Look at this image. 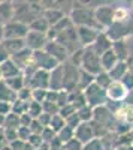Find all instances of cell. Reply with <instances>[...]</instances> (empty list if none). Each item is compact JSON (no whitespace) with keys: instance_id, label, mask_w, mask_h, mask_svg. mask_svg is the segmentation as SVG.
Returning <instances> with one entry per match:
<instances>
[{"instance_id":"6da1fadb","label":"cell","mask_w":133,"mask_h":150,"mask_svg":"<svg viewBox=\"0 0 133 150\" xmlns=\"http://www.w3.org/2000/svg\"><path fill=\"white\" fill-rule=\"evenodd\" d=\"M69 18L75 27H94L100 30L94 18V8L90 6V3L72 2V11L69 12Z\"/></svg>"},{"instance_id":"7a4b0ae2","label":"cell","mask_w":133,"mask_h":150,"mask_svg":"<svg viewBox=\"0 0 133 150\" xmlns=\"http://www.w3.org/2000/svg\"><path fill=\"white\" fill-rule=\"evenodd\" d=\"M14 3V20L18 23L29 24L43 14L42 2H12Z\"/></svg>"},{"instance_id":"3957f363","label":"cell","mask_w":133,"mask_h":150,"mask_svg":"<svg viewBox=\"0 0 133 150\" xmlns=\"http://www.w3.org/2000/svg\"><path fill=\"white\" fill-rule=\"evenodd\" d=\"M55 41H57L58 44H62V45L67 50V51H69V54L78 51V50L81 48L79 41H78L76 27L74 26V24H72V26H69L67 29H64L63 32H60V33L57 35V38H55Z\"/></svg>"},{"instance_id":"277c9868","label":"cell","mask_w":133,"mask_h":150,"mask_svg":"<svg viewBox=\"0 0 133 150\" xmlns=\"http://www.w3.org/2000/svg\"><path fill=\"white\" fill-rule=\"evenodd\" d=\"M81 69L85 71L91 75H97L100 74L103 69H102V65H100V56H97L93 50L88 47V48H84V53H82V62H81Z\"/></svg>"},{"instance_id":"5b68a950","label":"cell","mask_w":133,"mask_h":150,"mask_svg":"<svg viewBox=\"0 0 133 150\" xmlns=\"http://www.w3.org/2000/svg\"><path fill=\"white\" fill-rule=\"evenodd\" d=\"M84 96H85V102L88 107H91L93 110L97 107H103L108 102L106 98V90L100 89L99 86H96L94 83L91 86H88L85 90H84Z\"/></svg>"},{"instance_id":"8992f818","label":"cell","mask_w":133,"mask_h":150,"mask_svg":"<svg viewBox=\"0 0 133 150\" xmlns=\"http://www.w3.org/2000/svg\"><path fill=\"white\" fill-rule=\"evenodd\" d=\"M62 66H63V90H66V92L75 90L78 87V78H79L81 68L70 63L69 60L62 63Z\"/></svg>"},{"instance_id":"52a82bcc","label":"cell","mask_w":133,"mask_h":150,"mask_svg":"<svg viewBox=\"0 0 133 150\" xmlns=\"http://www.w3.org/2000/svg\"><path fill=\"white\" fill-rule=\"evenodd\" d=\"M93 120L100 123L102 126H105L109 132H114L115 129V125H117V119H115V114L108 108L106 105L103 107H97L93 110Z\"/></svg>"},{"instance_id":"ba28073f","label":"cell","mask_w":133,"mask_h":150,"mask_svg":"<svg viewBox=\"0 0 133 150\" xmlns=\"http://www.w3.org/2000/svg\"><path fill=\"white\" fill-rule=\"evenodd\" d=\"M114 8L115 6L111 5H100L94 8V18L97 23V27L102 32H105L114 23Z\"/></svg>"},{"instance_id":"9c48e42d","label":"cell","mask_w":133,"mask_h":150,"mask_svg":"<svg viewBox=\"0 0 133 150\" xmlns=\"http://www.w3.org/2000/svg\"><path fill=\"white\" fill-rule=\"evenodd\" d=\"M29 33V26L18 21H10L3 26V41L8 39H26Z\"/></svg>"},{"instance_id":"30bf717a","label":"cell","mask_w":133,"mask_h":150,"mask_svg":"<svg viewBox=\"0 0 133 150\" xmlns=\"http://www.w3.org/2000/svg\"><path fill=\"white\" fill-rule=\"evenodd\" d=\"M129 90L124 87L121 81H112V84L106 89V98L109 102H120L124 104L127 101Z\"/></svg>"},{"instance_id":"8fae6325","label":"cell","mask_w":133,"mask_h":150,"mask_svg":"<svg viewBox=\"0 0 133 150\" xmlns=\"http://www.w3.org/2000/svg\"><path fill=\"white\" fill-rule=\"evenodd\" d=\"M33 65L38 69L46 71V72H51L52 69H55L58 66V63L45 51V50H41V51H34L33 53Z\"/></svg>"},{"instance_id":"7c38bea8","label":"cell","mask_w":133,"mask_h":150,"mask_svg":"<svg viewBox=\"0 0 133 150\" xmlns=\"http://www.w3.org/2000/svg\"><path fill=\"white\" fill-rule=\"evenodd\" d=\"M45 51L50 54L58 65H62L64 63V62L69 60V51L62 45V44H58L57 41H48L46 47H45Z\"/></svg>"},{"instance_id":"4fadbf2b","label":"cell","mask_w":133,"mask_h":150,"mask_svg":"<svg viewBox=\"0 0 133 150\" xmlns=\"http://www.w3.org/2000/svg\"><path fill=\"white\" fill-rule=\"evenodd\" d=\"M26 47L32 51H41V50H45L46 44H48V38L43 33H38V32H32L29 30L27 36H26Z\"/></svg>"},{"instance_id":"5bb4252c","label":"cell","mask_w":133,"mask_h":150,"mask_svg":"<svg viewBox=\"0 0 133 150\" xmlns=\"http://www.w3.org/2000/svg\"><path fill=\"white\" fill-rule=\"evenodd\" d=\"M76 33H78V41H79L81 48H88L94 44L100 30L94 27H76Z\"/></svg>"},{"instance_id":"9a60e30c","label":"cell","mask_w":133,"mask_h":150,"mask_svg":"<svg viewBox=\"0 0 133 150\" xmlns=\"http://www.w3.org/2000/svg\"><path fill=\"white\" fill-rule=\"evenodd\" d=\"M30 89H41V90H50V72L38 69L32 78L27 81Z\"/></svg>"},{"instance_id":"2e32d148","label":"cell","mask_w":133,"mask_h":150,"mask_svg":"<svg viewBox=\"0 0 133 150\" xmlns=\"http://www.w3.org/2000/svg\"><path fill=\"white\" fill-rule=\"evenodd\" d=\"M10 60L14 62V63H15V65L21 69V72H22L27 66L32 65V62H33V51L26 47V48H22L21 51L15 53L14 56H10Z\"/></svg>"},{"instance_id":"e0dca14e","label":"cell","mask_w":133,"mask_h":150,"mask_svg":"<svg viewBox=\"0 0 133 150\" xmlns=\"http://www.w3.org/2000/svg\"><path fill=\"white\" fill-rule=\"evenodd\" d=\"M93 51L97 54V56H102V54H105L106 51H109V50L112 48V41L109 39V38L106 36V33L105 32H100L99 33V36L96 38V41H94V44L90 47Z\"/></svg>"},{"instance_id":"ac0fdd59","label":"cell","mask_w":133,"mask_h":150,"mask_svg":"<svg viewBox=\"0 0 133 150\" xmlns=\"http://www.w3.org/2000/svg\"><path fill=\"white\" fill-rule=\"evenodd\" d=\"M75 138H76L82 146L87 144L88 141H91V140L94 138L91 125H90V123H81L79 126L75 129Z\"/></svg>"},{"instance_id":"d6986e66","label":"cell","mask_w":133,"mask_h":150,"mask_svg":"<svg viewBox=\"0 0 133 150\" xmlns=\"http://www.w3.org/2000/svg\"><path fill=\"white\" fill-rule=\"evenodd\" d=\"M50 90L60 92L63 90V66L58 65L50 72Z\"/></svg>"},{"instance_id":"ffe728a7","label":"cell","mask_w":133,"mask_h":150,"mask_svg":"<svg viewBox=\"0 0 133 150\" xmlns=\"http://www.w3.org/2000/svg\"><path fill=\"white\" fill-rule=\"evenodd\" d=\"M0 71H2V78L3 80H10V78H15L18 75H21V69L12 62L10 59L6 60L5 63L0 65Z\"/></svg>"},{"instance_id":"44dd1931","label":"cell","mask_w":133,"mask_h":150,"mask_svg":"<svg viewBox=\"0 0 133 150\" xmlns=\"http://www.w3.org/2000/svg\"><path fill=\"white\" fill-rule=\"evenodd\" d=\"M14 21V3L12 2H0V24H5Z\"/></svg>"},{"instance_id":"7402d4cb","label":"cell","mask_w":133,"mask_h":150,"mask_svg":"<svg viewBox=\"0 0 133 150\" xmlns=\"http://www.w3.org/2000/svg\"><path fill=\"white\" fill-rule=\"evenodd\" d=\"M42 17L48 21V24H50V26H54V24H57L60 20L64 18V17H67V15H66L60 8H52V9H43Z\"/></svg>"},{"instance_id":"603a6c76","label":"cell","mask_w":133,"mask_h":150,"mask_svg":"<svg viewBox=\"0 0 133 150\" xmlns=\"http://www.w3.org/2000/svg\"><path fill=\"white\" fill-rule=\"evenodd\" d=\"M112 51L117 56L118 62H126L129 59V48H127V42L124 41H117L112 42Z\"/></svg>"},{"instance_id":"cb8c5ba5","label":"cell","mask_w":133,"mask_h":150,"mask_svg":"<svg viewBox=\"0 0 133 150\" xmlns=\"http://www.w3.org/2000/svg\"><path fill=\"white\" fill-rule=\"evenodd\" d=\"M117 63H118V59H117V56L114 54L112 48L109 50V51H106L105 54L100 56V65H102V69H103L105 72H109Z\"/></svg>"},{"instance_id":"d4e9b609","label":"cell","mask_w":133,"mask_h":150,"mask_svg":"<svg viewBox=\"0 0 133 150\" xmlns=\"http://www.w3.org/2000/svg\"><path fill=\"white\" fill-rule=\"evenodd\" d=\"M2 44L6 48V51L9 53V56H14L15 53L21 51L22 48H26V41L24 39H8V41H3Z\"/></svg>"},{"instance_id":"484cf974","label":"cell","mask_w":133,"mask_h":150,"mask_svg":"<svg viewBox=\"0 0 133 150\" xmlns=\"http://www.w3.org/2000/svg\"><path fill=\"white\" fill-rule=\"evenodd\" d=\"M50 24H48V21L41 15V17H38L36 20H33L30 24H29V30H32V32H38V33H43V35H46V32L50 30Z\"/></svg>"},{"instance_id":"4316f807","label":"cell","mask_w":133,"mask_h":150,"mask_svg":"<svg viewBox=\"0 0 133 150\" xmlns=\"http://www.w3.org/2000/svg\"><path fill=\"white\" fill-rule=\"evenodd\" d=\"M129 72V69H127V65H126V62H118V63L108 72L111 75V78H112V81H121L123 80V77Z\"/></svg>"},{"instance_id":"83f0119b","label":"cell","mask_w":133,"mask_h":150,"mask_svg":"<svg viewBox=\"0 0 133 150\" xmlns=\"http://www.w3.org/2000/svg\"><path fill=\"white\" fill-rule=\"evenodd\" d=\"M17 99V95L12 92L8 84L2 80L0 81V102H8V104H12Z\"/></svg>"},{"instance_id":"f1b7e54d","label":"cell","mask_w":133,"mask_h":150,"mask_svg":"<svg viewBox=\"0 0 133 150\" xmlns=\"http://www.w3.org/2000/svg\"><path fill=\"white\" fill-rule=\"evenodd\" d=\"M6 84H8V87L14 92L15 95L21 90V89H24V87L27 86V83H26V78L22 77V74L21 75H18V77H15V78H10V80H3Z\"/></svg>"},{"instance_id":"f546056e","label":"cell","mask_w":133,"mask_h":150,"mask_svg":"<svg viewBox=\"0 0 133 150\" xmlns=\"http://www.w3.org/2000/svg\"><path fill=\"white\" fill-rule=\"evenodd\" d=\"M93 83H94V75H91V74H88V72L81 69L79 71V78H78V87H76V89H79V90L84 92Z\"/></svg>"},{"instance_id":"4dcf8cb0","label":"cell","mask_w":133,"mask_h":150,"mask_svg":"<svg viewBox=\"0 0 133 150\" xmlns=\"http://www.w3.org/2000/svg\"><path fill=\"white\" fill-rule=\"evenodd\" d=\"M94 84H96V86H99L100 89L106 90L108 87L112 84V78H111V75L108 74V72L102 71L100 74H97V75L94 77Z\"/></svg>"},{"instance_id":"1f68e13d","label":"cell","mask_w":133,"mask_h":150,"mask_svg":"<svg viewBox=\"0 0 133 150\" xmlns=\"http://www.w3.org/2000/svg\"><path fill=\"white\" fill-rule=\"evenodd\" d=\"M29 104H30V101L27 102V101H20V99H15V101L10 104V112H14V114H17V116L27 114Z\"/></svg>"},{"instance_id":"d6a6232c","label":"cell","mask_w":133,"mask_h":150,"mask_svg":"<svg viewBox=\"0 0 133 150\" xmlns=\"http://www.w3.org/2000/svg\"><path fill=\"white\" fill-rule=\"evenodd\" d=\"M21 126L20 125V116L14 114V112H9L5 117V123H3V129H18Z\"/></svg>"},{"instance_id":"836d02e7","label":"cell","mask_w":133,"mask_h":150,"mask_svg":"<svg viewBox=\"0 0 133 150\" xmlns=\"http://www.w3.org/2000/svg\"><path fill=\"white\" fill-rule=\"evenodd\" d=\"M76 114H78L81 123H90L93 120V108L88 105H84L82 108L76 110Z\"/></svg>"},{"instance_id":"e575fe53","label":"cell","mask_w":133,"mask_h":150,"mask_svg":"<svg viewBox=\"0 0 133 150\" xmlns=\"http://www.w3.org/2000/svg\"><path fill=\"white\" fill-rule=\"evenodd\" d=\"M66 126V122H64V119L62 117V116H58V114H55V116H52L51 117V122H50V129H52L55 134H58L60 131H62L63 128Z\"/></svg>"},{"instance_id":"d590c367","label":"cell","mask_w":133,"mask_h":150,"mask_svg":"<svg viewBox=\"0 0 133 150\" xmlns=\"http://www.w3.org/2000/svg\"><path fill=\"white\" fill-rule=\"evenodd\" d=\"M57 138L62 141L63 144H66V143L70 141L72 138H75V131L72 129V128H69V126H64L62 131L57 134Z\"/></svg>"},{"instance_id":"8d00e7d4","label":"cell","mask_w":133,"mask_h":150,"mask_svg":"<svg viewBox=\"0 0 133 150\" xmlns=\"http://www.w3.org/2000/svg\"><path fill=\"white\" fill-rule=\"evenodd\" d=\"M42 104L39 102H34V101H30L29 104V110H27V114L32 117V119H38L41 114H42Z\"/></svg>"},{"instance_id":"74e56055","label":"cell","mask_w":133,"mask_h":150,"mask_svg":"<svg viewBox=\"0 0 133 150\" xmlns=\"http://www.w3.org/2000/svg\"><path fill=\"white\" fill-rule=\"evenodd\" d=\"M46 93L48 90H41V89H32V101L43 104L46 99Z\"/></svg>"},{"instance_id":"f35d334b","label":"cell","mask_w":133,"mask_h":150,"mask_svg":"<svg viewBox=\"0 0 133 150\" xmlns=\"http://www.w3.org/2000/svg\"><path fill=\"white\" fill-rule=\"evenodd\" d=\"M82 150H105L102 140L99 138H93L91 141H88L87 144L82 146Z\"/></svg>"},{"instance_id":"ab89813d","label":"cell","mask_w":133,"mask_h":150,"mask_svg":"<svg viewBox=\"0 0 133 150\" xmlns=\"http://www.w3.org/2000/svg\"><path fill=\"white\" fill-rule=\"evenodd\" d=\"M27 143L30 144V147H32L33 150H38V149H41V147L45 144L41 135H33V134L30 135V138L27 140Z\"/></svg>"},{"instance_id":"60d3db41","label":"cell","mask_w":133,"mask_h":150,"mask_svg":"<svg viewBox=\"0 0 133 150\" xmlns=\"http://www.w3.org/2000/svg\"><path fill=\"white\" fill-rule=\"evenodd\" d=\"M76 112V108L72 105V104H67V105H64V107H62L58 110V116H62L64 120L67 119V117H70L72 114H75Z\"/></svg>"},{"instance_id":"b9f144b4","label":"cell","mask_w":133,"mask_h":150,"mask_svg":"<svg viewBox=\"0 0 133 150\" xmlns=\"http://www.w3.org/2000/svg\"><path fill=\"white\" fill-rule=\"evenodd\" d=\"M58 105L54 104V102H43L42 104V111L46 112V114H50V116H55L58 114Z\"/></svg>"},{"instance_id":"7bdbcfd3","label":"cell","mask_w":133,"mask_h":150,"mask_svg":"<svg viewBox=\"0 0 133 150\" xmlns=\"http://www.w3.org/2000/svg\"><path fill=\"white\" fill-rule=\"evenodd\" d=\"M17 99H20V101H32V89L29 86H26L24 89H21L18 93H17Z\"/></svg>"},{"instance_id":"ee69618b","label":"cell","mask_w":133,"mask_h":150,"mask_svg":"<svg viewBox=\"0 0 133 150\" xmlns=\"http://www.w3.org/2000/svg\"><path fill=\"white\" fill-rule=\"evenodd\" d=\"M41 137H42V140H43L45 144H50V143L55 138V137H57V134H55L52 129H50V128H45V129L42 131Z\"/></svg>"},{"instance_id":"f6af8a7d","label":"cell","mask_w":133,"mask_h":150,"mask_svg":"<svg viewBox=\"0 0 133 150\" xmlns=\"http://www.w3.org/2000/svg\"><path fill=\"white\" fill-rule=\"evenodd\" d=\"M43 129H45V128H43L42 125H41L38 120H36V119H33V120H32L30 126H29V131H30V134H33V135H41Z\"/></svg>"},{"instance_id":"bcb514c9","label":"cell","mask_w":133,"mask_h":150,"mask_svg":"<svg viewBox=\"0 0 133 150\" xmlns=\"http://www.w3.org/2000/svg\"><path fill=\"white\" fill-rule=\"evenodd\" d=\"M64 122H66V126L72 128L74 131H75V129L79 126V125H81V120H79V117H78V114H76V112H75V114H72L70 117H67Z\"/></svg>"},{"instance_id":"7dc6e473","label":"cell","mask_w":133,"mask_h":150,"mask_svg":"<svg viewBox=\"0 0 133 150\" xmlns=\"http://www.w3.org/2000/svg\"><path fill=\"white\" fill-rule=\"evenodd\" d=\"M30 131H29V128H24V126H20L18 129H17V137H18V140H21V141H27L29 138H30Z\"/></svg>"},{"instance_id":"c3c4849f","label":"cell","mask_w":133,"mask_h":150,"mask_svg":"<svg viewBox=\"0 0 133 150\" xmlns=\"http://www.w3.org/2000/svg\"><path fill=\"white\" fill-rule=\"evenodd\" d=\"M121 83L124 84V87H126L129 92H132L133 90V72H127L124 77H123Z\"/></svg>"},{"instance_id":"681fc988","label":"cell","mask_w":133,"mask_h":150,"mask_svg":"<svg viewBox=\"0 0 133 150\" xmlns=\"http://www.w3.org/2000/svg\"><path fill=\"white\" fill-rule=\"evenodd\" d=\"M5 140L8 144H12V143H15L18 140V137H17V131L15 129H5Z\"/></svg>"},{"instance_id":"f907efd6","label":"cell","mask_w":133,"mask_h":150,"mask_svg":"<svg viewBox=\"0 0 133 150\" xmlns=\"http://www.w3.org/2000/svg\"><path fill=\"white\" fill-rule=\"evenodd\" d=\"M63 146H64V150H82V144L76 138H72L70 141H67Z\"/></svg>"},{"instance_id":"816d5d0a","label":"cell","mask_w":133,"mask_h":150,"mask_svg":"<svg viewBox=\"0 0 133 150\" xmlns=\"http://www.w3.org/2000/svg\"><path fill=\"white\" fill-rule=\"evenodd\" d=\"M51 117H52V116L46 114V112H42V114H41L38 119H36V120H38L43 128H48V126H50V122H51Z\"/></svg>"},{"instance_id":"f5cc1de1","label":"cell","mask_w":133,"mask_h":150,"mask_svg":"<svg viewBox=\"0 0 133 150\" xmlns=\"http://www.w3.org/2000/svg\"><path fill=\"white\" fill-rule=\"evenodd\" d=\"M9 59H10L9 53L6 51V48L3 47V44L0 42V65L5 63V62H6V60H9Z\"/></svg>"},{"instance_id":"db71d44e","label":"cell","mask_w":133,"mask_h":150,"mask_svg":"<svg viewBox=\"0 0 133 150\" xmlns=\"http://www.w3.org/2000/svg\"><path fill=\"white\" fill-rule=\"evenodd\" d=\"M9 112H10V104H8V102H0V116L6 117Z\"/></svg>"},{"instance_id":"11a10c76","label":"cell","mask_w":133,"mask_h":150,"mask_svg":"<svg viewBox=\"0 0 133 150\" xmlns=\"http://www.w3.org/2000/svg\"><path fill=\"white\" fill-rule=\"evenodd\" d=\"M126 42H127V48H129V57H133V36H129Z\"/></svg>"},{"instance_id":"9f6ffc18","label":"cell","mask_w":133,"mask_h":150,"mask_svg":"<svg viewBox=\"0 0 133 150\" xmlns=\"http://www.w3.org/2000/svg\"><path fill=\"white\" fill-rule=\"evenodd\" d=\"M0 42H3V26L0 24Z\"/></svg>"},{"instance_id":"6f0895ef","label":"cell","mask_w":133,"mask_h":150,"mask_svg":"<svg viewBox=\"0 0 133 150\" xmlns=\"http://www.w3.org/2000/svg\"><path fill=\"white\" fill-rule=\"evenodd\" d=\"M0 138H5V129L0 128Z\"/></svg>"},{"instance_id":"680465c9","label":"cell","mask_w":133,"mask_h":150,"mask_svg":"<svg viewBox=\"0 0 133 150\" xmlns=\"http://www.w3.org/2000/svg\"><path fill=\"white\" fill-rule=\"evenodd\" d=\"M3 78H2V71H0V81H2Z\"/></svg>"}]
</instances>
